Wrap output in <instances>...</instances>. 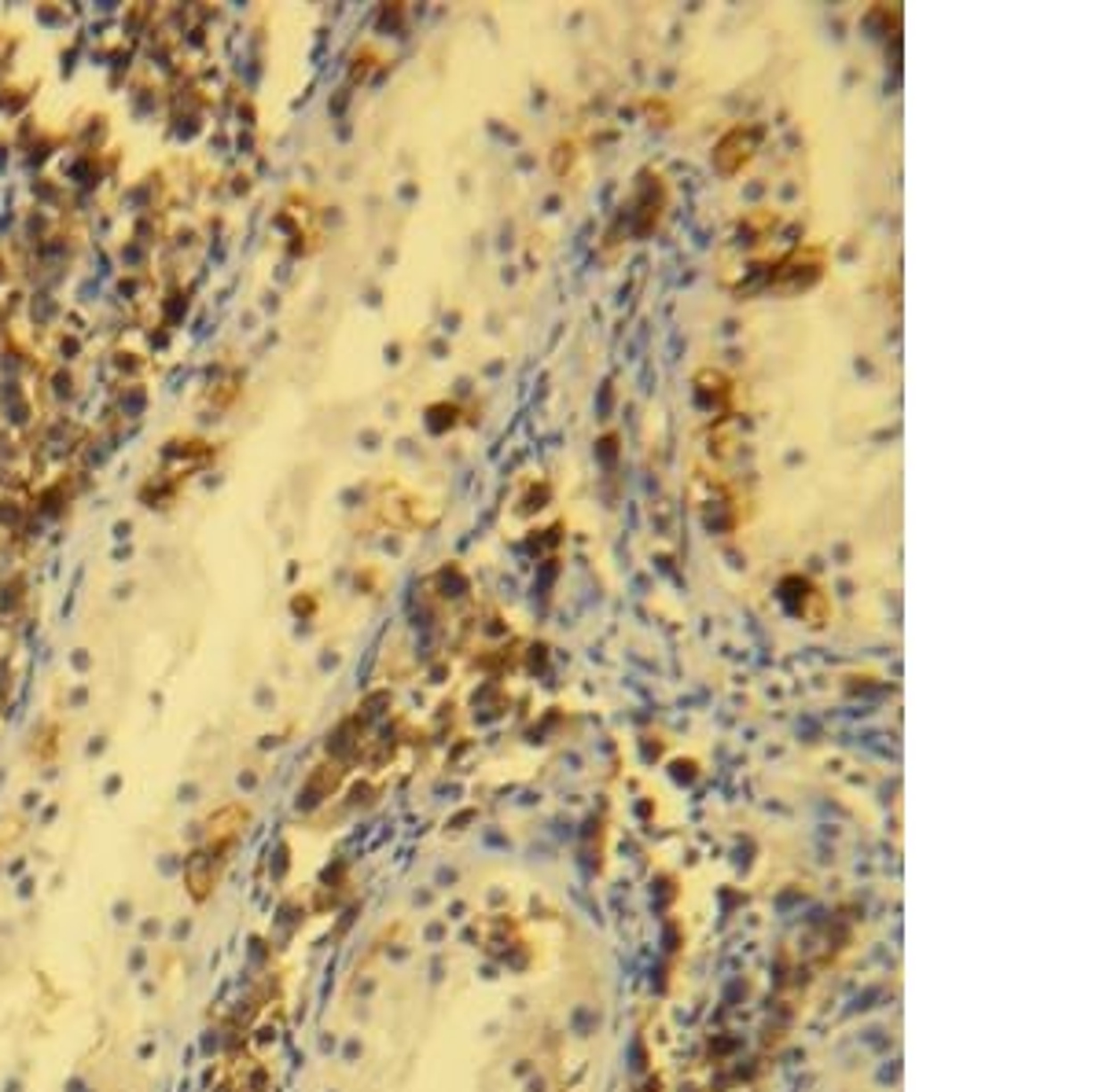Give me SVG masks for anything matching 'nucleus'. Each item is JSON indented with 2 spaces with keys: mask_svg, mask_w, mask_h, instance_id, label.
<instances>
[{
  "mask_svg": "<svg viewBox=\"0 0 1103 1092\" xmlns=\"http://www.w3.org/2000/svg\"><path fill=\"white\" fill-rule=\"evenodd\" d=\"M188 887H192L195 901H203L210 894V887H213V861H210V854H195L188 861Z\"/></svg>",
  "mask_w": 1103,
  "mask_h": 1092,
  "instance_id": "obj_1",
  "label": "nucleus"
}]
</instances>
